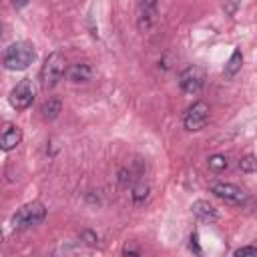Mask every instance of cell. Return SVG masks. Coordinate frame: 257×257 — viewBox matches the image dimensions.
Listing matches in <instances>:
<instances>
[{"instance_id":"52a82bcc","label":"cell","mask_w":257,"mask_h":257,"mask_svg":"<svg viewBox=\"0 0 257 257\" xmlns=\"http://www.w3.org/2000/svg\"><path fill=\"white\" fill-rule=\"evenodd\" d=\"M179 86L183 88V92L187 94H197L201 92V88L205 86V70L201 66H187L181 74H179Z\"/></svg>"},{"instance_id":"30bf717a","label":"cell","mask_w":257,"mask_h":257,"mask_svg":"<svg viewBox=\"0 0 257 257\" xmlns=\"http://www.w3.org/2000/svg\"><path fill=\"white\" fill-rule=\"evenodd\" d=\"M191 211H193V215H195L199 221H205V223H213V221L219 219L217 209H215L209 201H195V203L191 205Z\"/></svg>"},{"instance_id":"3957f363","label":"cell","mask_w":257,"mask_h":257,"mask_svg":"<svg viewBox=\"0 0 257 257\" xmlns=\"http://www.w3.org/2000/svg\"><path fill=\"white\" fill-rule=\"evenodd\" d=\"M66 72V60L60 52H50L40 68V84L42 88H52L58 84V80L62 78V74Z\"/></svg>"},{"instance_id":"2e32d148","label":"cell","mask_w":257,"mask_h":257,"mask_svg":"<svg viewBox=\"0 0 257 257\" xmlns=\"http://www.w3.org/2000/svg\"><path fill=\"white\" fill-rule=\"evenodd\" d=\"M239 169L243 173H255L257 171V157L255 155H245L241 161H239Z\"/></svg>"},{"instance_id":"44dd1931","label":"cell","mask_w":257,"mask_h":257,"mask_svg":"<svg viewBox=\"0 0 257 257\" xmlns=\"http://www.w3.org/2000/svg\"><path fill=\"white\" fill-rule=\"evenodd\" d=\"M30 0H12V4L16 6V8H22V6H26Z\"/></svg>"},{"instance_id":"8fae6325","label":"cell","mask_w":257,"mask_h":257,"mask_svg":"<svg viewBox=\"0 0 257 257\" xmlns=\"http://www.w3.org/2000/svg\"><path fill=\"white\" fill-rule=\"evenodd\" d=\"M66 76L70 82H86L92 78V66L88 62H76L66 68Z\"/></svg>"},{"instance_id":"6da1fadb","label":"cell","mask_w":257,"mask_h":257,"mask_svg":"<svg viewBox=\"0 0 257 257\" xmlns=\"http://www.w3.org/2000/svg\"><path fill=\"white\" fill-rule=\"evenodd\" d=\"M34 58H36L34 44L28 40H18L6 46L2 60L8 70H24L34 62Z\"/></svg>"},{"instance_id":"e0dca14e","label":"cell","mask_w":257,"mask_h":257,"mask_svg":"<svg viewBox=\"0 0 257 257\" xmlns=\"http://www.w3.org/2000/svg\"><path fill=\"white\" fill-rule=\"evenodd\" d=\"M233 255H235V257H257V247H255V245H245V247L235 249Z\"/></svg>"},{"instance_id":"ffe728a7","label":"cell","mask_w":257,"mask_h":257,"mask_svg":"<svg viewBox=\"0 0 257 257\" xmlns=\"http://www.w3.org/2000/svg\"><path fill=\"white\" fill-rule=\"evenodd\" d=\"M191 249H193L195 253H201V247H199V235H197V233L191 235Z\"/></svg>"},{"instance_id":"9c48e42d","label":"cell","mask_w":257,"mask_h":257,"mask_svg":"<svg viewBox=\"0 0 257 257\" xmlns=\"http://www.w3.org/2000/svg\"><path fill=\"white\" fill-rule=\"evenodd\" d=\"M22 143V131L20 126H16L14 122H4V128H2V137H0V147L4 153L16 149L18 145Z\"/></svg>"},{"instance_id":"7c38bea8","label":"cell","mask_w":257,"mask_h":257,"mask_svg":"<svg viewBox=\"0 0 257 257\" xmlns=\"http://www.w3.org/2000/svg\"><path fill=\"white\" fill-rule=\"evenodd\" d=\"M60 110H62L60 98H48V100L42 104V108H40L44 120H54V118L60 114Z\"/></svg>"},{"instance_id":"7a4b0ae2","label":"cell","mask_w":257,"mask_h":257,"mask_svg":"<svg viewBox=\"0 0 257 257\" xmlns=\"http://www.w3.org/2000/svg\"><path fill=\"white\" fill-rule=\"evenodd\" d=\"M46 217V207L40 201H30L22 205L14 215H12V227L14 229H30L36 227L44 221Z\"/></svg>"},{"instance_id":"4fadbf2b","label":"cell","mask_w":257,"mask_h":257,"mask_svg":"<svg viewBox=\"0 0 257 257\" xmlns=\"http://www.w3.org/2000/svg\"><path fill=\"white\" fill-rule=\"evenodd\" d=\"M241 64H243V54H241V50L237 48V50H233L229 62L225 64V76H227V78H233V76L241 70Z\"/></svg>"},{"instance_id":"5bb4252c","label":"cell","mask_w":257,"mask_h":257,"mask_svg":"<svg viewBox=\"0 0 257 257\" xmlns=\"http://www.w3.org/2000/svg\"><path fill=\"white\" fill-rule=\"evenodd\" d=\"M207 165H209V169H211L213 173H223V171L229 167V161H227L225 155H213V157H209Z\"/></svg>"},{"instance_id":"d6986e66","label":"cell","mask_w":257,"mask_h":257,"mask_svg":"<svg viewBox=\"0 0 257 257\" xmlns=\"http://www.w3.org/2000/svg\"><path fill=\"white\" fill-rule=\"evenodd\" d=\"M237 6H239V0H225V4H223V8H225V12H227L229 16H233V14H235V10H237Z\"/></svg>"},{"instance_id":"9a60e30c","label":"cell","mask_w":257,"mask_h":257,"mask_svg":"<svg viewBox=\"0 0 257 257\" xmlns=\"http://www.w3.org/2000/svg\"><path fill=\"white\" fill-rule=\"evenodd\" d=\"M131 197H133V201H135V205H141L147 197H149V185H145V183H139V185H135L133 187V193H131Z\"/></svg>"},{"instance_id":"ac0fdd59","label":"cell","mask_w":257,"mask_h":257,"mask_svg":"<svg viewBox=\"0 0 257 257\" xmlns=\"http://www.w3.org/2000/svg\"><path fill=\"white\" fill-rule=\"evenodd\" d=\"M80 239H84L88 245H96V241H98V237H96V233H92L90 229H84L82 233H80Z\"/></svg>"},{"instance_id":"8992f818","label":"cell","mask_w":257,"mask_h":257,"mask_svg":"<svg viewBox=\"0 0 257 257\" xmlns=\"http://www.w3.org/2000/svg\"><path fill=\"white\" fill-rule=\"evenodd\" d=\"M207 122H209V104L203 102V100H199V102H195L193 106H189L187 112L183 114V126H185L189 133L201 131Z\"/></svg>"},{"instance_id":"5b68a950","label":"cell","mask_w":257,"mask_h":257,"mask_svg":"<svg viewBox=\"0 0 257 257\" xmlns=\"http://www.w3.org/2000/svg\"><path fill=\"white\" fill-rule=\"evenodd\" d=\"M159 20V0H141L137 10V28L139 32H151Z\"/></svg>"},{"instance_id":"277c9868","label":"cell","mask_w":257,"mask_h":257,"mask_svg":"<svg viewBox=\"0 0 257 257\" xmlns=\"http://www.w3.org/2000/svg\"><path fill=\"white\" fill-rule=\"evenodd\" d=\"M211 193H213L215 197H219L221 201L231 203V205H239V207H243L245 203H249V193L243 191L241 187L233 185V183H225V181L213 183V185H211Z\"/></svg>"},{"instance_id":"ba28073f","label":"cell","mask_w":257,"mask_h":257,"mask_svg":"<svg viewBox=\"0 0 257 257\" xmlns=\"http://www.w3.org/2000/svg\"><path fill=\"white\" fill-rule=\"evenodd\" d=\"M8 100L12 104V108L16 110H24L32 104L34 100V86H32V80L30 78H22L8 94Z\"/></svg>"}]
</instances>
